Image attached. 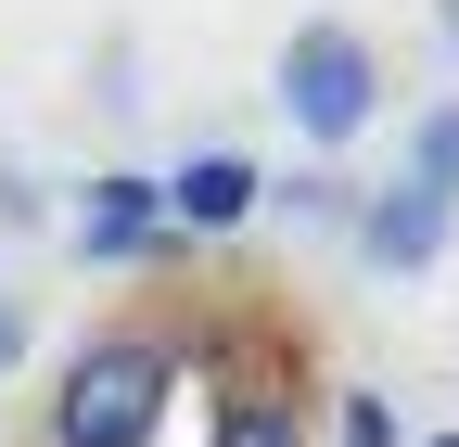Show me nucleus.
<instances>
[{
  "label": "nucleus",
  "mask_w": 459,
  "mask_h": 447,
  "mask_svg": "<svg viewBox=\"0 0 459 447\" xmlns=\"http://www.w3.org/2000/svg\"><path fill=\"white\" fill-rule=\"evenodd\" d=\"M179 397V346L166 332H90L51 371V447H153Z\"/></svg>",
  "instance_id": "obj_1"
},
{
  "label": "nucleus",
  "mask_w": 459,
  "mask_h": 447,
  "mask_svg": "<svg viewBox=\"0 0 459 447\" xmlns=\"http://www.w3.org/2000/svg\"><path fill=\"white\" fill-rule=\"evenodd\" d=\"M281 116H294L307 153H344L370 116H383V51L344 26V13H307L281 39Z\"/></svg>",
  "instance_id": "obj_2"
},
{
  "label": "nucleus",
  "mask_w": 459,
  "mask_h": 447,
  "mask_svg": "<svg viewBox=\"0 0 459 447\" xmlns=\"http://www.w3.org/2000/svg\"><path fill=\"white\" fill-rule=\"evenodd\" d=\"M192 231L166 217V180H141V166H102V180L77 192V256L90 268H166Z\"/></svg>",
  "instance_id": "obj_3"
},
{
  "label": "nucleus",
  "mask_w": 459,
  "mask_h": 447,
  "mask_svg": "<svg viewBox=\"0 0 459 447\" xmlns=\"http://www.w3.org/2000/svg\"><path fill=\"white\" fill-rule=\"evenodd\" d=\"M344 231H358V256H370V268L421 282V268L446 256V231H459V205H434L421 180H383V192H358V217H344Z\"/></svg>",
  "instance_id": "obj_4"
},
{
  "label": "nucleus",
  "mask_w": 459,
  "mask_h": 447,
  "mask_svg": "<svg viewBox=\"0 0 459 447\" xmlns=\"http://www.w3.org/2000/svg\"><path fill=\"white\" fill-rule=\"evenodd\" d=\"M255 205H268V166H255V153H192V166H166V217H179L192 243L255 231Z\"/></svg>",
  "instance_id": "obj_5"
},
{
  "label": "nucleus",
  "mask_w": 459,
  "mask_h": 447,
  "mask_svg": "<svg viewBox=\"0 0 459 447\" xmlns=\"http://www.w3.org/2000/svg\"><path fill=\"white\" fill-rule=\"evenodd\" d=\"M409 180H421L434 205H459V90L409 116Z\"/></svg>",
  "instance_id": "obj_6"
},
{
  "label": "nucleus",
  "mask_w": 459,
  "mask_h": 447,
  "mask_svg": "<svg viewBox=\"0 0 459 447\" xmlns=\"http://www.w3.org/2000/svg\"><path fill=\"white\" fill-rule=\"evenodd\" d=\"M217 447H307V409L294 397H230L217 409Z\"/></svg>",
  "instance_id": "obj_7"
},
{
  "label": "nucleus",
  "mask_w": 459,
  "mask_h": 447,
  "mask_svg": "<svg viewBox=\"0 0 459 447\" xmlns=\"http://www.w3.org/2000/svg\"><path fill=\"white\" fill-rule=\"evenodd\" d=\"M332 447H409V434H395V397H370V383L332 397Z\"/></svg>",
  "instance_id": "obj_8"
},
{
  "label": "nucleus",
  "mask_w": 459,
  "mask_h": 447,
  "mask_svg": "<svg viewBox=\"0 0 459 447\" xmlns=\"http://www.w3.org/2000/svg\"><path fill=\"white\" fill-rule=\"evenodd\" d=\"M268 205H281V217H358V192L319 180V166H307V180H268Z\"/></svg>",
  "instance_id": "obj_9"
},
{
  "label": "nucleus",
  "mask_w": 459,
  "mask_h": 447,
  "mask_svg": "<svg viewBox=\"0 0 459 447\" xmlns=\"http://www.w3.org/2000/svg\"><path fill=\"white\" fill-rule=\"evenodd\" d=\"M26 358H39V307H26V294H0V383H13Z\"/></svg>",
  "instance_id": "obj_10"
},
{
  "label": "nucleus",
  "mask_w": 459,
  "mask_h": 447,
  "mask_svg": "<svg viewBox=\"0 0 459 447\" xmlns=\"http://www.w3.org/2000/svg\"><path fill=\"white\" fill-rule=\"evenodd\" d=\"M0 217H13V231H39V180H13V166H0Z\"/></svg>",
  "instance_id": "obj_11"
},
{
  "label": "nucleus",
  "mask_w": 459,
  "mask_h": 447,
  "mask_svg": "<svg viewBox=\"0 0 459 447\" xmlns=\"http://www.w3.org/2000/svg\"><path fill=\"white\" fill-rule=\"evenodd\" d=\"M434 39H446V51H459V0H434Z\"/></svg>",
  "instance_id": "obj_12"
},
{
  "label": "nucleus",
  "mask_w": 459,
  "mask_h": 447,
  "mask_svg": "<svg viewBox=\"0 0 459 447\" xmlns=\"http://www.w3.org/2000/svg\"><path fill=\"white\" fill-rule=\"evenodd\" d=\"M421 447H459V434H421Z\"/></svg>",
  "instance_id": "obj_13"
}]
</instances>
